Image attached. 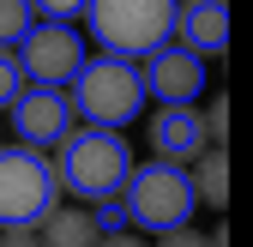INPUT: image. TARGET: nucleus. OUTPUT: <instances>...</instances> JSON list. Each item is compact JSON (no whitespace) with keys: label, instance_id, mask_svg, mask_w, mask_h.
Instances as JSON below:
<instances>
[{"label":"nucleus","instance_id":"obj_7","mask_svg":"<svg viewBox=\"0 0 253 247\" xmlns=\"http://www.w3.org/2000/svg\"><path fill=\"white\" fill-rule=\"evenodd\" d=\"M6 115H12V133H18L24 145H42V151L73 133V97H67L60 84H24L18 103H12Z\"/></svg>","mask_w":253,"mask_h":247},{"label":"nucleus","instance_id":"obj_8","mask_svg":"<svg viewBox=\"0 0 253 247\" xmlns=\"http://www.w3.org/2000/svg\"><path fill=\"white\" fill-rule=\"evenodd\" d=\"M139 67H145V90H151L157 103H193L199 90H205V54L187 48L181 37L163 42L157 54H145Z\"/></svg>","mask_w":253,"mask_h":247},{"label":"nucleus","instance_id":"obj_6","mask_svg":"<svg viewBox=\"0 0 253 247\" xmlns=\"http://www.w3.org/2000/svg\"><path fill=\"white\" fill-rule=\"evenodd\" d=\"M18 60H24V79H30V84H73L90 54H84V42H79L73 24L37 18V24H30V37L18 42Z\"/></svg>","mask_w":253,"mask_h":247},{"label":"nucleus","instance_id":"obj_9","mask_svg":"<svg viewBox=\"0 0 253 247\" xmlns=\"http://www.w3.org/2000/svg\"><path fill=\"white\" fill-rule=\"evenodd\" d=\"M151 151L157 157H175V163L205 157V121H199V109L193 103H163L157 121H151Z\"/></svg>","mask_w":253,"mask_h":247},{"label":"nucleus","instance_id":"obj_10","mask_svg":"<svg viewBox=\"0 0 253 247\" xmlns=\"http://www.w3.org/2000/svg\"><path fill=\"white\" fill-rule=\"evenodd\" d=\"M175 37L199 54H223L229 48V6L223 0H187L175 18Z\"/></svg>","mask_w":253,"mask_h":247},{"label":"nucleus","instance_id":"obj_3","mask_svg":"<svg viewBox=\"0 0 253 247\" xmlns=\"http://www.w3.org/2000/svg\"><path fill=\"white\" fill-rule=\"evenodd\" d=\"M54 151H60L54 157L60 181H67V193H79V199H115L126 187V175H133V151H126L121 127H90L84 121V127H73Z\"/></svg>","mask_w":253,"mask_h":247},{"label":"nucleus","instance_id":"obj_1","mask_svg":"<svg viewBox=\"0 0 253 247\" xmlns=\"http://www.w3.org/2000/svg\"><path fill=\"white\" fill-rule=\"evenodd\" d=\"M60 169L54 157H42V145H0V229L24 235V229H42L48 211L60 205Z\"/></svg>","mask_w":253,"mask_h":247},{"label":"nucleus","instance_id":"obj_2","mask_svg":"<svg viewBox=\"0 0 253 247\" xmlns=\"http://www.w3.org/2000/svg\"><path fill=\"white\" fill-rule=\"evenodd\" d=\"M67 97H73V115H84L90 127H133V121L145 115V67L139 60H126V54H90L79 79L67 84Z\"/></svg>","mask_w":253,"mask_h":247},{"label":"nucleus","instance_id":"obj_15","mask_svg":"<svg viewBox=\"0 0 253 247\" xmlns=\"http://www.w3.org/2000/svg\"><path fill=\"white\" fill-rule=\"evenodd\" d=\"M30 6H37V18H48V24H73V18H84L90 0H30Z\"/></svg>","mask_w":253,"mask_h":247},{"label":"nucleus","instance_id":"obj_11","mask_svg":"<svg viewBox=\"0 0 253 247\" xmlns=\"http://www.w3.org/2000/svg\"><path fill=\"white\" fill-rule=\"evenodd\" d=\"M42 229H48L54 247H84V241H97V235H103L97 217H79V211H60V205L48 211V223H42Z\"/></svg>","mask_w":253,"mask_h":247},{"label":"nucleus","instance_id":"obj_13","mask_svg":"<svg viewBox=\"0 0 253 247\" xmlns=\"http://www.w3.org/2000/svg\"><path fill=\"white\" fill-rule=\"evenodd\" d=\"M24 84H30V79H24V60H18V48H6V42H0V115L18 103V90H24Z\"/></svg>","mask_w":253,"mask_h":247},{"label":"nucleus","instance_id":"obj_5","mask_svg":"<svg viewBox=\"0 0 253 247\" xmlns=\"http://www.w3.org/2000/svg\"><path fill=\"white\" fill-rule=\"evenodd\" d=\"M121 199H126V217H133L139 229H151V235H175L187 217H193L199 187H193V175H187L175 157H157V151H151V163H133Z\"/></svg>","mask_w":253,"mask_h":247},{"label":"nucleus","instance_id":"obj_4","mask_svg":"<svg viewBox=\"0 0 253 247\" xmlns=\"http://www.w3.org/2000/svg\"><path fill=\"white\" fill-rule=\"evenodd\" d=\"M175 18H181V0H90L84 6L90 42L126 60H145L163 42H175Z\"/></svg>","mask_w":253,"mask_h":247},{"label":"nucleus","instance_id":"obj_14","mask_svg":"<svg viewBox=\"0 0 253 247\" xmlns=\"http://www.w3.org/2000/svg\"><path fill=\"white\" fill-rule=\"evenodd\" d=\"M193 187H199V199H211V205H223V157H211L199 163V175H193Z\"/></svg>","mask_w":253,"mask_h":247},{"label":"nucleus","instance_id":"obj_12","mask_svg":"<svg viewBox=\"0 0 253 247\" xmlns=\"http://www.w3.org/2000/svg\"><path fill=\"white\" fill-rule=\"evenodd\" d=\"M30 24H37V6H30V0H0V42L6 48H18L30 37Z\"/></svg>","mask_w":253,"mask_h":247}]
</instances>
